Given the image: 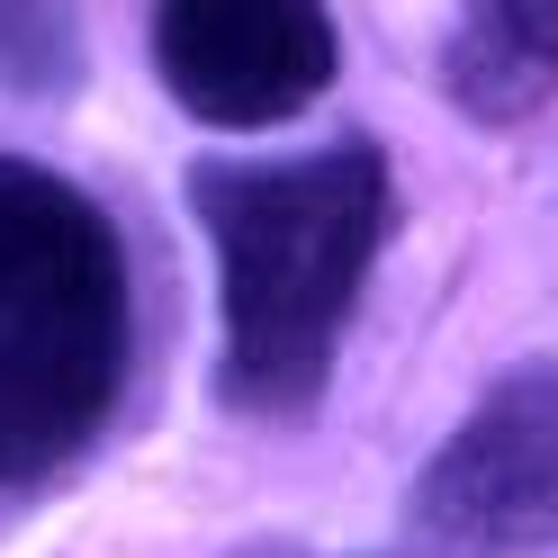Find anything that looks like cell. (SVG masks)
<instances>
[{
    "label": "cell",
    "mask_w": 558,
    "mask_h": 558,
    "mask_svg": "<svg viewBox=\"0 0 558 558\" xmlns=\"http://www.w3.org/2000/svg\"><path fill=\"white\" fill-rule=\"evenodd\" d=\"M234 558H333V549H298V541H243Z\"/></svg>",
    "instance_id": "7"
},
{
    "label": "cell",
    "mask_w": 558,
    "mask_h": 558,
    "mask_svg": "<svg viewBox=\"0 0 558 558\" xmlns=\"http://www.w3.org/2000/svg\"><path fill=\"white\" fill-rule=\"evenodd\" d=\"M190 217L217 262V405L243 424L316 414L397 234L388 154L369 135L316 154H207L190 162Z\"/></svg>",
    "instance_id": "1"
},
{
    "label": "cell",
    "mask_w": 558,
    "mask_h": 558,
    "mask_svg": "<svg viewBox=\"0 0 558 558\" xmlns=\"http://www.w3.org/2000/svg\"><path fill=\"white\" fill-rule=\"evenodd\" d=\"M145 10L154 73L198 126L262 135L333 90L342 46L325 0H145Z\"/></svg>",
    "instance_id": "4"
},
{
    "label": "cell",
    "mask_w": 558,
    "mask_h": 558,
    "mask_svg": "<svg viewBox=\"0 0 558 558\" xmlns=\"http://www.w3.org/2000/svg\"><path fill=\"white\" fill-rule=\"evenodd\" d=\"M441 90L477 126H522L558 99V0H460Z\"/></svg>",
    "instance_id": "5"
},
{
    "label": "cell",
    "mask_w": 558,
    "mask_h": 558,
    "mask_svg": "<svg viewBox=\"0 0 558 558\" xmlns=\"http://www.w3.org/2000/svg\"><path fill=\"white\" fill-rule=\"evenodd\" d=\"M135 378V262L109 207L0 154V496H37L109 441Z\"/></svg>",
    "instance_id": "2"
},
{
    "label": "cell",
    "mask_w": 558,
    "mask_h": 558,
    "mask_svg": "<svg viewBox=\"0 0 558 558\" xmlns=\"http://www.w3.org/2000/svg\"><path fill=\"white\" fill-rule=\"evenodd\" d=\"M82 82V19L73 0H0V99L54 109Z\"/></svg>",
    "instance_id": "6"
},
{
    "label": "cell",
    "mask_w": 558,
    "mask_h": 558,
    "mask_svg": "<svg viewBox=\"0 0 558 558\" xmlns=\"http://www.w3.org/2000/svg\"><path fill=\"white\" fill-rule=\"evenodd\" d=\"M405 522L441 558H532L558 541V352L486 378L414 477Z\"/></svg>",
    "instance_id": "3"
}]
</instances>
